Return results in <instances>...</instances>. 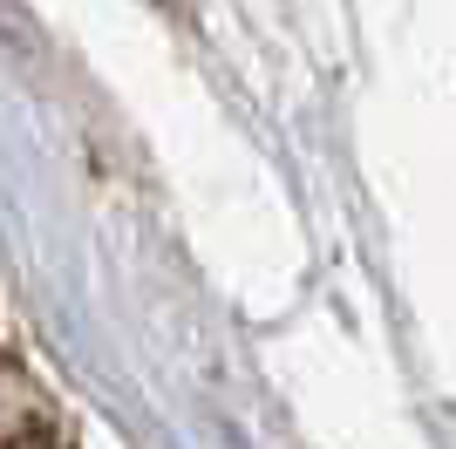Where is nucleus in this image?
I'll use <instances>...</instances> for the list:
<instances>
[{
  "instance_id": "1",
  "label": "nucleus",
  "mask_w": 456,
  "mask_h": 449,
  "mask_svg": "<svg viewBox=\"0 0 456 449\" xmlns=\"http://www.w3.org/2000/svg\"><path fill=\"white\" fill-rule=\"evenodd\" d=\"M0 449H61L55 402L20 368H0Z\"/></svg>"
}]
</instances>
